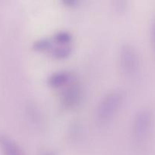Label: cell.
<instances>
[{"instance_id": "5b68a950", "label": "cell", "mask_w": 155, "mask_h": 155, "mask_svg": "<svg viewBox=\"0 0 155 155\" xmlns=\"http://www.w3.org/2000/svg\"><path fill=\"white\" fill-rule=\"evenodd\" d=\"M81 98L80 88L73 85L64 91L62 96V102L66 107H72L79 102Z\"/></svg>"}, {"instance_id": "7a4b0ae2", "label": "cell", "mask_w": 155, "mask_h": 155, "mask_svg": "<svg viewBox=\"0 0 155 155\" xmlns=\"http://www.w3.org/2000/svg\"><path fill=\"white\" fill-rule=\"evenodd\" d=\"M153 122V115L150 109L143 107L135 113L131 127V139L135 146L145 144L151 132Z\"/></svg>"}, {"instance_id": "8992f818", "label": "cell", "mask_w": 155, "mask_h": 155, "mask_svg": "<svg viewBox=\"0 0 155 155\" xmlns=\"http://www.w3.org/2000/svg\"><path fill=\"white\" fill-rule=\"evenodd\" d=\"M71 78V74L67 71L54 72L48 78V83L53 87H59L66 84Z\"/></svg>"}, {"instance_id": "6da1fadb", "label": "cell", "mask_w": 155, "mask_h": 155, "mask_svg": "<svg viewBox=\"0 0 155 155\" xmlns=\"http://www.w3.org/2000/svg\"><path fill=\"white\" fill-rule=\"evenodd\" d=\"M124 99L120 89H112L106 92L99 101L95 110V119L100 125H106L112 120L119 110Z\"/></svg>"}, {"instance_id": "3957f363", "label": "cell", "mask_w": 155, "mask_h": 155, "mask_svg": "<svg viewBox=\"0 0 155 155\" xmlns=\"http://www.w3.org/2000/svg\"><path fill=\"white\" fill-rule=\"evenodd\" d=\"M119 62L122 72L127 77L135 75L139 68V55L136 48L129 43L123 44L119 51Z\"/></svg>"}, {"instance_id": "277c9868", "label": "cell", "mask_w": 155, "mask_h": 155, "mask_svg": "<svg viewBox=\"0 0 155 155\" xmlns=\"http://www.w3.org/2000/svg\"><path fill=\"white\" fill-rule=\"evenodd\" d=\"M0 148L3 155H25L21 146L5 133H0Z\"/></svg>"}, {"instance_id": "ba28073f", "label": "cell", "mask_w": 155, "mask_h": 155, "mask_svg": "<svg viewBox=\"0 0 155 155\" xmlns=\"http://www.w3.org/2000/svg\"><path fill=\"white\" fill-rule=\"evenodd\" d=\"M52 43L53 42L49 38H42L34 42V48L35 49L40 50V51L50 49L52 47Z\"/></svg>"}, {"instance_id": "9c48e42d", "label": "cell", "mask_w": 155, "mask_h": 155, "mask_svg": "<svg viewBox=\"0 0 155 155\" xmlns=\"http://www.w3.org/2000/svg\"><path fill=\"white\" fill-rule=\"evenodd\" d=\"M150 36H151L153 48L155 49V18L152 20L151 24H150Z\"/></svg>"}, {"instance_id": "52a82bcc", "label": "cell", "mask_w": 155, "mask_h": 155, "mask_svg": "<svg viewBox=\"0 0 155 155\" xmlns=\"http://www.w3.org/2000/svg\"><path fill=\"white\" fill-rule=\"evenodd\" d=\"M71 40V34L66 31H59L54 36V41L59 45H69Z\"/></svg>"}, {"instance_id": "30bf717a", "label": "cell", "mask_w": 155, "mask_h": 155, "mask_svg": "<svg viewBox=\"0 0 155 155\" xmlns=\"http://www.w3.org/2000/svg\"><path fill=\"white\" fill-rule=\"evenodd\" d=\"M43 155H55L52 152H49V151H46V152H44Z\"/></svg>"}]
</instances>
